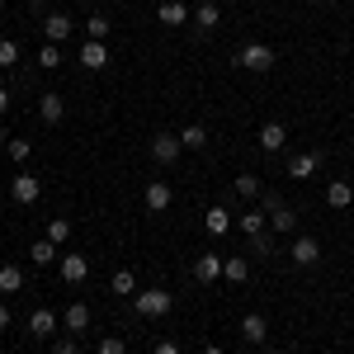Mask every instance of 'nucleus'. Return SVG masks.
<instances>
[{
    "label": "nucleus",
    "mask_w": 354,
    "mask_h": 354,
    "mask_svg": "<svg viewBox=\"0 0 354 354\" xmlns=\"http://www.w3.org/2000/svg\"><path fill=\"white\" fill-rule=\"evenodd\" d=\"M307 5H317V0H307Z\"/></svg>",
    "instance_id": "obj_45"
},
{
    "label": "nucleus",
    "mask_w": 354,
    "mask_h": 354,
    "mask_svg": "<svg viewBox=\"0 0 354 354\" xmlns=\"http://www.w3.org/2000/svg\"><path fill=\"white\" fill-rule=\"evenodd\" d=\"M265 335H270V322H265L260 312H245L241 317V340L245 345H265Z\"/></svg>",
    "instance_id": "obj_11"
},
{
    "label": "nucleus",
    "mask_w": 354,
    "mask_h": 354,
    "mask_svg": "<svg viewBox=\"0 0 354 354\" xmlns=\"http://www.w3.org/2000/svg\"><path fill=\"white\" fill-rule=\"evenodd\" d=\"M81 66L104 71V66H109V48H104V43H95V38H85V43H81Z\"/></svg>",
    "instance_id": "obj_13"
},
{
    "label": "nucleus",
    "mask_w": 354,
    "mask_h": 354,
    "mask_svg": "<svg viewBox=\"0 0 354 354\" xmlns=\"http://www.w3.org/2000/svg\"><path fill=\"white\" fill-rule=\"evenodd\" d=\"M43 33H48V43L71 38V15H62V10H57V15H48V19H43Z\"/></svg>",
    "instance_id": "obj_20"
},
{
    "label": "nucleus",
    "mask_w": 354,
    "mask_h": 354,
    "mask_svg": "<svg viewBox=\"0 0 354 354\" xmlns=\"http://www.w3.org/2000/svg\"><path fill=\"white\" fill-rule=\"evenodd\" d=\"M151 354H180V345H175V340H161V345H156Z\"/></svg>",
    "instance_id": "obj_37"
},
{
    "label": "nucleus",
    "mask_w": 354,
    "mask_h": 354,
    "mask_svg": "<svg viewBox=\"0 0 354 354\" xmlns=\"http://www.w3.org/2000/svg\"><path fill=\"white\" fill-rule=\"evenodd\" d=\"M288 260H293V265H302V270H312V265L322 260V245H317V236H298V241H293V250H288Z\"/></svg>",
    "instance_id": "obj_7"
},
{
    "label": "nucleus",
    "mask_w": 354,
    "mask_h": 354,
    "mask_svg": "<svg viewBox=\"0 0 354 354\" xmlns=\"http://www.w3.org/2000/svg\"><path fill=\"white\" fill-rule=\"evenodd\" d=\"M180 151H185V147H180V133H156L151 137V156H156L161 165H175Z\"/></svg>",
    "instance_id": "obj_4"
},
{
    "label": "nucleus",
    "mask_w": 354,
    "mask_h": 354,
    "mask_svg": "<svg viewBox=\"0 0 354 354\" xmlns=\"http://www.w3.org/2000/svg\"><path fill=\"white\" fill-rule=\"evenodd\" d=\"M38 66H62V53H57V43H43V53H38Z\"/></svg>",
    "instance_id": "obj_33"
},
{
    "label": "nucleus",
    "mask_w": 354,
    "mask_h": 354,
    "mask_svg": "<svg viewBox=\"0 0 354 354\" xmlns=\"http://www.w3.org/2000/svg\"><path fill=\"white\" fill-rule=\"evenodd\" d=\"M156 19H161L165 28H180V24H189L194 15L185 10V0H161V5H156Z\"/></svg>",
    "instance_id": "obj_8"
},
{
    "label": "nucleus",
    "mask_w": 354,
    "mask_h": 354,
    "mask_svg": "<svg viewBox=\"0 0 354 354\" xmlns=\"http://www.w3.org/2000/svg\"><path fill=\"white\" fill-rule=\"evenodd\" d=\"M10 109V90H5V85H0V113Z\"/></svg>",
    "instance_id": "obj_38"
},
{
    "label": "nucleus",
    "mask_w": 354,
    "mask_h": 354,
    "mask_svg": "<svg viewBox=\"0 0 354 354\" xmlns=\"http://www.w3.org/2000/svg\"><path fill=\"white\" fill-rule=\"evenodd\" d=\"M5 151H10V161H28V151H33V147H28L24 137H10V142H5Z\"/></svg>",
    "instance_id": "obj_31"
},
{
    "label": "nucleus",
    "mask_w": 354,
    "mask_h": 354,
    "mask_svg": "<svg viewBox=\"0 0 354 354\" xmlns=\"http://www.w3.org/2000/svg\"><path fill=\"white\" fill-rule=\"evenodd\" d=\"M100 354H128V340L123 335H104L100 340Z\"/></svg>",
    "instance_id": "obj_34"
},
{
    "label": "nucleus",
    "mask_w": 354,
    "mask_h": 354,
    "mask_svg": "<svg viewBox=\"0 0 354 354\" xmlns=\"http://www.w3.org/2000/svg\"><path fill=\"white\" fill-rule=\"evenodd\" d=\"M236 227H241V236H260V232H270V213L265 208H250V213L236 218Z\"/></svg>",
    "instance_id": "obj_16"
},
{
    "label": "nucleus",
    "mask_w": 354,
    "mask_h": 354,
    "mask_svg": "<svg viewBox=\"0 0 354 354\" xmlns=\"http://www.w3.org/2000/svg\"><path fill=\"white\" fill-rule=\"evenodd\" d=\"M38 194H43V185H38V175H15V185H10V198H15V203H38Z\"/></svg>",
    "instance_id": "obj_6"
},
{
    "label": "nucleus",
    "mask_w": 354,
    "mask_h": 354,
    "mask_svg": "<svg viewBox=\"0 0 354 354\" xmlns=\"http://www.w3.org/2000/svg\"><path fill=\"white\" fill-rule=\"evenodd\" d=\"M250 250H255V255H270V250H274V232H260V236H250Z\"/></svg>",
    "instance_id": "obj_35"
},
{
    "label": "nucleus",
    "mask_w": 354,
    "mask_h": 354,
    "mask_svg": "<svg viewBox=\"0 0 354 354\" xmlns=\"http://www.w3.org/2000/svg\"><path fill=\"white\" fill-rule=\"evenodd\" d=\"M203 354H222V345H203Z\"/></svg>",
    "instance_id": "obj_40"
},
{
    "label": "nucleus",
    "mask_w": 354,
    "mask_h": 354,
    "mask_svg": "<svg viewBox=\"0 0 354 354\" xmlns=\"http://www.w3.org/2000/svg\"><path fill=\"white\" fill-rule=\"evenodd\" d=\"M28 5H43V0H28Z\"/></svg>",
    "instance_id": "obj_43"
},
{
    "label": "nucleus",
    "mask_w": 354,
    "mask_h": 354,
    "mask_svg": "<svg viewBox=\"0 0 354 354\" xmlns=\"http://www.w3.org/2000/svg\"><path fill=\"white\" fill-rule=\"evenodd\" d=\"M170 198H175V189H170L165 180H151V185H147V208H151V213H165Z\"/></svg>",
    "instance_id": "obj_19"
},
{
    "label": "nucleus",
    "mask_w": 354,
    "mask_h": 354,
    "mask_svg": "<svg viewBox=\"0 0 354 354\" xmlns=\"http://www.w3.org/2000/svg\"><path fill=\"white\" fill-rule=\"evenodd\" d=\"M288 147V128L283 123H265L260 128V151H283Z\"/></svg>",
    "instance_id": "obj_15"
},
{
    "label": "nucleus",
    "mask_w": 354,
    "mask_h": 354,
    "mask_svg": "<svg viewBox=\"0 0 354 354\" xmlns=\"http://www.w3.org/2000/svg\"><path fill=\"white\" fill-rule=\"evenodd\" d=\"M19 62V43L15 38H0V66H15Z\"/></svg>",
    "instance_id": "obj_32"
},
{
    "label": "nucleus",
    "mask_w": 354,
    "mask_h": 354,
    "mask_svg": "<svg viewBox=\"0 0 354 354\" xmlns=\"http://www.w3.org/2000/svg\"><path fill=\"white\" fill-rule=\"evenodd\" d=\"M180 147H185V151H203V147H208V128H203V123H189V128L180 133Z\"/></svg>",
    "instance_id": "obj_24"
},
{
    "label": "nucleus",
    "mask_w": 354,
    "mask_h": 354,
    "mask_svg": "<svg viewBox=\"0 0 354 354\" xmlns=\"http://www.w3.org/2000/svg\"><path fill=\"white\" fill-rule=\"evenodd\" d=\"M53 330H57V312H53V307H33V317H28V335L53 340Z\"/></svg>",
    "instance_id": "obj_9"
},
{
    "label": "nucleus",
    "mask_w": 354,
    "mask_h": 354,
    "mask_svg": "<svg viewBox=\"0 0 354 354\" xmlns=\"http://www.w3.org/2000/svg\"><path fill=\"white\" fill-rule=\"evenodd\" d=\"M109 288H113V293H123V298H137V274L133 270H118L109 279Z\"/></svg>",
    "instance_id": "obj_27"
},
{
    "label": "nucleus",
    "mask_w": 354,
    "mask_h": 354,
    "mask_svg": "<svg viewBox=\"0 0 354 354\" xmlns=\"http://www.w3.org/2000/svg\"><path fill=\"white\" fill-rule=\"evenodd\" d=\"M326 203H330V208H350V203H354V185H350V180H330V185H326Z\"/></svg>",
    "instance_id": "obj_22"
},
{
    "label": "nucleus",
    "mask_w": 354,
    "mask_h": 354,
    "mask_svg": "<svg viewBox=\"0 0 354 354\" xmlns=\"http://www.w3.org/2000/svg\"><path fill=\"white\" fill-rule=\"evenodd\" d=\"M236 66L255 71V76H265V71L279 66V53H274L270 43H245V48H236Z\"/></svg>",
    "instance_id": "obj_1"
},
{
    "label": "nucleus",
    "mask_w": 354,
    "mask_h": 354,
    "mask_svg": "<svg viewBox=\"0 0 354 354\" xmlns=\"http://www.w3.org/2000/svg\"><path fill=\"white\" fill-rule=\"evenodd\" d=\"M10 326V307H5V302H0V330Z\"/></svg>",
    "instance_id": "obj_39"
},
{
    "label": "nucleus",
    "mask_w": 354,
    "mask_h": 354,
    "mask_svg": "<svg viewBox=\"0 0 354 354\" xmlns=\"http://www.w3.org/2000/svg\"><path fill=\"white\" fill-rule=\"evenodd\" d=\"M260 354H279V350H270V345H260Z\"/></svg>",
    "instance_id": "obj_41"
},
{
    "label": "nucleus",
    "mask_w": 354,
    "mask_h": 354,
    "mask_svg": "<svg viewBox=\"0 0 354 354\" xmlns=\"http://www.w3.org/2000/svg\"><path fill=\"white\" fill-rule=\"evenodd\" d=\"M53 354H76V335H62V340H53Z\"/></svg>",
    "instance_id": "obj_36"
},
{
    "label": "nucleus",
    "mask_w": 354,
    "mask_h": 354,
    "mask_svg": "<svg viewBox=\"0 0 354 354\" xmlns=\"http://www.w3.org/2000/svg\"><path fill=\"white\" fill-rule=\"evenodd\" d=\"M260 208L270 213V232H274V236H288V232H298V213H293L288 203H279L270 189L260 194Z\"/></svg>",
    "instance_id": "obj_2"
},
{
    "label": "nucleus",
    "mask_w": 354,
    "mask_h": 354,
    "mask_svg": "<svg viewBox=\"0 0 354 354\" xmlns=\"http://www.w3.org/2000/svg\"><path fill=\"white\" fill-rule=\"evenodd\" d=\"M203 227H208V236H227V232H232V213H227V208H208V213H203Z\"/></svg>",
    "instance_id": "obj_21"
},
{
    "label": "nucleus",
    "mask_w": 354,
    "mask_h": 354,
    "mask_svg": "<svg viewBox=\"0 0 354 354\" xmlns=\"http://www.w3.org/2000/svg\"><path fill=\"white\" fill-rule=\"evenodd\" d=\"M24 288V270L10 260V265H0V293H19Z\"/></svg>",
    "instance_id": "obj_25"
},
{
    "label": "nucleus",
    "mask_w": 354,
    "mask_h": 354,
    "mask_svg": "<svg viewBox=\"0 0 354 354\" xmlns=\"http://www.w3.org/2000/svg\"><path fill=\"white\" fill-rule=\"evenodd\" d=\"M48 241L66 245V241H71V222H66V218H48Z\"/></svg>",
    "instance_id": "obj_28"
},
{
    "label": "nucleus",
    "mask_w": 354,
    "mask_h": 354,
    "mask_svg": "<svg viewBox=\"0 0 354 354\" xmlns=\"http://www.w3.org/2000/svg\"><path fill=\"white\" fill-rule=\"evenodd\" d=\"M137 312H142V317H165V312H170V293H165V288H142V293H137Z\"/></svg>",
    "instance_id": "obj_3"
},
{
    "label": "nucleus",
    "mask_w": 354,
    "mask_h": 354,
    "mask_svg": "<svg viewBox=\"0 0 354 354\" xmlns=\"http://www.w3.org/2000/svg\"><path fill=\"white\" fill-rule=\"evenodd\" d=\"M5 142H10V137H5V128H0V147H5Z\"/></svg>",
    "instance_id": "obj_42"
},
{
    "label": "nucleus",
    "mask_w": 354,
    "mask_h": 354,
    "mask_svg": "<svg viewBox=\"0 0 354 354\" xmlns=\"http://www.w3.org/2000/svg\"><path fill=\"white\" fill-rule=\"evenodd\" d=\"M194 279H198V283H218V279H222V255L203 250V255L194 260Z\"/></svg>",
    "instance_id": "obj_10"
},
{
    "label": "nucleus",
    "mask_w": 354,
    "mask_h": 354,
    "mask_svg": "<svg viewBox=\"0 0 354 354\" xmlns=\"http://www.w3.org/2000/svg\"><path fill=\"white\" fill-rule=\"evenodd\" d=\"M53 255H57V245L48 241V236H43V241H33V245H28V260H33V265H53Z\"/></svg>",
    "instance_id": "obj_29"
},
{
    "label": "nucleus",
    "mask_w": 354,
    "mask_h": 354,
    "mask_svg": "<svg viewBox=\"0 0 354 354\" xmlns=\"http://www.w3.org/2000/svg\"><path fill=\"white\" fill-rule=\"evenodd\" d=\"M0 10H5V0H0Z\"/></svg>",
    "instance_id": "obj_44"
},
{
    "label": "nucleus",
    "mask_w": 354,
    "mask_h": 354,
    "mask_svg": "<svg viewBox=\"0 0 354 354\" xmlns=\"http://www.w3.org/2000/svg\"><path fill=\"white\" fill-rule=\"evenodd\" d=\"M109 19H104V15H90V24H85V38H95V43H104V38H109Z\"/></svg>",
    "instance_id": "obj_30"
},
{
    "label": "nucleus",
    "mask_w": 354,
    "mask_h": 354,
    "mask_svg": "<svg viewBox=\"0 0 354 354\" xmlns=\"http://www.w3.org/2000/svg\"><path fill=\"white\" fill-rule=\"evenodd\" d=\"M62 279L66 283H85L90 279V260L85 255H62Z\"/></svg>",
    "instance_id": "obj_17"
},
{
    "label": "nucleus",
    "mask_w": 354,
    "mask_h": 354,
    "mask_svg": "<svg viewBox=\"0 0 354 354\" xmlns=\"http://www.w3.org/2000/svg\"><path fill=\"white\" fill-rule=\"evenodd\" d=\"M218 24H222V5H218V0H203V5L194 10V33H198V38H208Z\"/></svg>",
    "instance_id": "obj_5"
},
{
    "label": "nucleus",
    "mask_w": 354,
    "mask_h": 354,
    "mask_svg": "<svg viewBox=\"0 0 354 354\" xmlns=\"http://www.w3.org/2000/svg\"><path fill=\"white\" fill-rule=\"evenodd\" d=\"M222 279L227 283H245L250 279V260L245 255H222Z\"/></svg>",
    "instance_id": "obj_18"
},
{
    "label": "nucleus",
    "mask_w": 354,
    "mask_h": 354,
    "mask_svg": "<svg viewBox=\"0 0 354 354\" xmlns=\"http://www.w3.org/2000/svg\"><path fill=\"white\" fill-rule=\"evenodd\" d=\"M232 189L241 194V198H260V194H265V185H260V175H250V170H245V175H236V180H232Z\"/></svg>",
    "instance_id": "obj_26"
},
{
    "label": "nucleus",
    "mask_w": 354,
    "mask_h": 354,
    "mask_svg": "<svg viewBox=\"0 0 354 354\" xmlns=\"http://www.w3.org/2000/svg\"><path fill=\"white\" fill-rule=\"evenodd\" d=\"M317 165H322V151H298V156L288 161V175H293V180H312Z\"/></svg>",
    "instance_id": "obj_14"
},
{
    "label": "nucleus",
    "mask_w": 354,
    "mask_h": 354,
    "mask_svg": "<svg viewBox=\"0 0 354 354\" xmlns=\"http://www.w3.org/2000/svg\"><path fill=\"white\" fill-rule=\"evenodd\" d=\"M62 113H66V104H62V95H43L38 100V118L53 128V123H62Z\"/></svg>",
    "instance_id": "obj_23"
},
{
    "label": "nucleus",
    "mask_w": 354,
    "mask_h": 354,
    "mask_svg": "<svg viewBox=\"0 0 354 354\" xmlns=\"http://www.w3.org/2000/svg\"><path fill=\"white\" fill-rule=\"evenodd\" d=\"M62 326H66V335H85V330H90V307H85V302H71V307L62 312Z\"/></svg>",
    "instance_id": "obj_12"
}]
</instances>
